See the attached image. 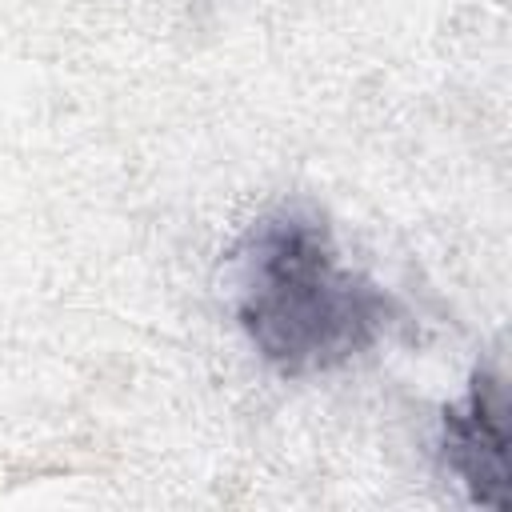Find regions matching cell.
Listing matches in <instances>:
<instances>
[{
    "mask_svg": "<svg viewBox=\"0 0 512 512\" xmlns=\"http://www.w3.org/2000/svg\"><path fill=\"white\" fill-rule=\"evenodd\" d=\"M228 264L232 316L284 380L348 368L404 320V304L368 272L348 268L328 220L300 204L248 224Z\"/></svg>",
    "mask_w": 512,
    "mask_h": 512,
    "instance_id": "obj_1",
    "label": "cell"
},
{
    "mask_svg": "<svg viewBox=\"0 0 512 512\" xmlns=\"http://www.w3.org/2000/svg\"><path fill=\"white\" fill-rule=\"evenodd\" d=\"M436 448L472 504L508 508V392L496 368L476 364L464 396L444 404Z\"/></svg>",
    "mask_w": 512,
    "mask_h": 512,
    "instance_id": "obj_2",
    "label": "cell"
}]
</instances>
